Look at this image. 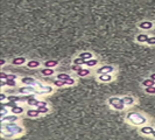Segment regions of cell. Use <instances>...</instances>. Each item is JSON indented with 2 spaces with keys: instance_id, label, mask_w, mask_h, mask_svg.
I'll list each match as a JSON object with an SVG mask.
<instances>
[{
  "instance_id": "6da1fadb",
  "label": "cell",
  "mask_w": 155,
  "mask_h": 140,
  "mask_svg": "<svg viewBox=\"0 0 155 140\" xmlns=\"http://www.w3.org/2000/svg\"><path fill=\"white\" fill-rule=\"evenodd\" d=\"M127 120L131 121L134 125H142L146 123V118L144 116H141L140 113H136V112H131L127 114Z\"/></svg>"
},
{
  "instance_id": "7a4b0ae2",
  "label": "cell",
  "mask_w": 155,
  "mask_h": 140,
  "mask_svg": "<svg viewBox=\"0 0 155 140\" xmlns=\"http://www.w3.org/2000/svg\"><path fill=\"white\" fill-rule=\"evenodd\" d=\"M1 130H5V131H7V132H12L14 133V134H21L23 132V129L21 126L16 125L15 123H6V124H2V127Z\"/></svg>"
},
{
  "instance_id": "3957f363",
  "label": "cell",
  "mask_w": 155,
  "mask_h": 140,
  "mask_svg": "<svg viewBox=\"0 0 155 140\" xmlns=\"http://www.w3.org/2000/svg\"><path fill=\"white\" fill-rule=\"evenodd\" d=\"M109 104L116 110H124L125 109V103H124L122 98H119V97H111V98H109Z\"/></svg>"
},
{
  "instance_id": "277c9868",
  "label": "cell",
  "mask_w": 155,
  "mask_h": 140,
  "mask_svg": "<svg viewBox=\"0 0 155 140\" xmlns=\"http://www.w3.org/2000/svg\"><path fill=\"white\" fill-rule=\"evenodd\" d=\"M113 71V67H111V65H103L100 68L97 70L99 75H102V74H111V72Z\"/></svg>"
},
{
  "instance_id": "5b68a950",
  "label": "cell",
  "mask_w": 155,
  "mask_h": 140,
  "mask_svg": "<svg viewBox=\"0 0 155 140\" xmlns=\"http://www.w3.org/2000/svg\"><path fill=\"white\" fill-rule=\"evenodd\" d=\"M19 119V117H16V114H12V116H6V117L1 118V124H4V123H14Z\"/></svg>"
},
{
  "instance_id": "8992f818",
  "label": "cell",
  "mask_w": 155,
  "mask_h": 140,
  "mask_svg": "<svg viewBox=\"0 0 155 140\" xmlns=\"http://www.w3.org/2000/svg\"><path fill=\"white\" fill-rule=\"evenodd\" d=\"M30 92H36V90L32 85H26V87L19 88V93H30Z\"/></svg>"
},
{
  "instance_id": "52a82bcc",
  "label": "cell",
  "mask_w": 155,
  "mask_h": 140,
  "mask_svg": "<svg viewBox=\"0 0 155 140\" xmlns=\"http://www.w3.org/2000/svg\"><path fill=\"white\" fill-rule=\"evenodd\" d=\"M21 82L23 84H26V85H36V81L33 78V77H29V76H26V77H23L21 78Z\"/></svg>"
},
{
  "instance_id": "ba28073f",
  "label": "cell",
  "mask_w": 155,
  "mask_h": 140,
  "mask_svg": "<svg viewBox=\"0 0 155 140\" xmlns=\"http://www.w3.org/2000/svg\"><path fill=\"white\" fill-rule=\"evenodd\" d=\"M40 90H36V92L35 93H50L51 91H53V88L49 87V85H47V87H42V85H40Z\"/></svg>"
},
{
  "instance_id": "9c48e42d",
  "label": "cell",
  "mask_w": 155,
  "mask_h": 140,
  "mask_svg": "<svg viewBox=\"0 0 155 140\" xmlns=\"http://www.w3.org/2000/svg\"><path fill=\"white\" fill-rule=\"evenodd\" d=\"M12 63L14 65H22L26 63V58L25 57H15V58H13Z\"/></svg>"
},
{
  "instance_id": "30bf717a",
  "label": "cell",
  "mask_w": 155,
  "mask_h": 140,
  "mask_svg": "<svg viewBox=\"0 0 155 140\" xmlns=\"http://www.w3.org/2000/svg\"><path fill=\"white\" fill-rule=\"evenodd\" d=\"M139 27H140L141 29H151L152 27H153V22L151 21H142V22L139 23Z\"/></svg>"
},
{
  "instance_id": "8fae6325",
  "label": "cell",
  "mask_w": 155,
  "mask_h": 140,
  "mask_svg": "<svg viewBox=\"0 0 155 140\" xmlns=\"http://www.w3.org/2000/svg\"><path fill=\"white\" fill-rule=\"evenodd\" d=\"M98 80L100 82H110V81H112V76H111V74H102V75H99Z\"/></svg>"
},
{
  "instance_id": "7c38bea8",
  "label": "cell",
  "mask_w": 155,
  "mask_h": 140,
  "mask_svg": "<svg viewBox=\"0 0 155 140\" xmlns=\"http://www.w3.org/2000/svg\"><path fill=\"white\" fill-rule=\"evenodd\" d=\"M141 133H144V134H153V132H154V129L152 127V126H144V127H141Z\"/></svg>"
},
{
  "instance_id": "4fadbf2b",
  "label": "cell",
  "mask_w": 155,
  "mask_h": 140,
  "mask_svg": "<svg viewBox=\"0 0 155 140\" xmlns=\"http://www.w3.org/2000/svg\"><path fill=\"white\" fill-rule=\"evenodd\" d=\"M27 103H28L29 105H32V106H36V105H38V103H39V100L34 97V95H28Z\"/></svg>"
},
{
  "instance_id": "5bb4252c",
  "label": "cell",
  "mask_w": 155,
  "mask_h": 140,
  "mask_svg": "<svg viewBox=\"0 0 155 140\" xmlns=\"http://www.w3.org/2000/svg\"><path fill=\"white\" fill-rule=\"evenodd\" d=\"M40 114V112H39V110L36 109H30V110L27 111V117H30V118H36Z\"/></svg>"
},
{
  "instance_id": "9a60e30c",
  "label": "cell",
  "mask_w": 155,
  "mask_h": 140,
  "mask_svg": "<svg viewBox=\"0 0 155 140\" xmlns=\"http://www.w3.org/2000/svg\"><path fill=\"white\" fill-rule=\"evenodd\" d=\"M54 70L51 68H43V69H41V74L43 76H47V77H48V76H51V75H54Z\"/></svg>"
},
{
  "instance_id": "2e32d148",
  "label": "cell",
  "mask_w": 155,
  "mask_h": 140,
  "mask_svg": "<svg viewBox=\"0 0 155 140\" xmlns=\"http://www.w3.org/2000/svg\"><path fill=\"white\" fill-rule=\"evenodd\" d=\"M122 100L125 103V105H132L133 103H134V98L131 97V96H125V97H122Z\"/></svg>"
},
{
  "instance_id": "e0dca14e",
  "label": "cell",
  "mask_w": 155,
  "mask_h": 140,
  "mask_svg": "<svg viewBox=\"0 0 155 140\" xmlns=\"http://www.w3.org/2000/svg\"><path fill=\"white\" fill-rule=\"evenodd\" d=\"M39 65H40V62H39V61H35V60L28 61V63H27V67H28V68H38Z\"/></svg>"
},
{
  "instance_id": "ac0fdd59",
  "label": "cell",
  "mask_w": 155,
  "mask_h": 140,
  "mask_svg": "<svg viewBox=\"0 0 155 140\" xmlns=\"http://www.w3.org/2000/svg\"><path fill=\"white\" fill-rule=\"evenodd\" d=\"M79 57H82V58H84V60H91L92 58V54L90 53V51H83V53H80Z\"/></svg>"
},
{
  "instance_id": "d6986e66",
  "label": "cell",
  "mask_w": 155,
  "mask_h": 140,
  "mask_svg": "<svg viewBox=\"0 0 155 140\" xmlns=\"http://www.w3.org/2000/svg\"><path fill=\"white\" fill-rule=\"evenodd\" d=\"M154 84H155V81H154V80H152V78L145 80L144 82H142V85H144V87H146V88H148V87H153Z\"/></svg>"
},
{
  "instance_id": "ffe728a7",
  "label": "cell",
  "mask_w": 155,
  "mask_h": 140,
  "mask_svg": "<svg viewBox=\"0 0 155 140\" xmlns=\"http://www.w3.org/2000/svg\"><path fill=\"white\" fill-rule=\"evenodd\" d=\"M12 112H13V114H16V116H18V114H21L23 112V109L22 107H21V106H15V107H12Z\"/></svg>"
},
{
  "instance_id": "44dd1931",
  "label": "cell",
  "mask_w": 155,
  "mask_h": 140,
  "mask_svg": "<svg viewBox=\"0 0 155 140\" xmlns=\"http://www.w3.org/2000/svg\"><path fill=\"white\" fill-rule=\"evenodd\" d=\"M57 64H58L57 61H45L44 62L45 68H53V67H56Z\"/></svg>"
},
{
  "instance_id": "7402d4cb",
  "label": "cell",
  "mask_w": 155,
  "mask_h": 140,
  "mask_svg": "<svg viewBox=\"0 0 155 140\" xmlns=\"http://www.w3.org/2000/svg\"><path fill=\"white\" fill-rule=\"evenodd\" d=\"M147 39H148V36L146 34H140L136 36V41L140 42V43H144V42L147 41Z\"/></svg>"
},
{
  "instance_id": "603a6c76",
  "label": "cell",
  "mask_w": 155,
  "mask_h": 140,
  "mask_svg": "<svg viewBox=\"0 0 155 140\" xmlns=\"http://www.w3.org/2000/svg\"><path fill=\"white\" fill-rule=\"evenodd\" d=\"M86 63V60H84L82 57H77L74 60V64H78V65H82V64H85Z\"/></svg>"
},
{
  "instance_id": "cb8c5ba5",
  "label": "cell",
  "mask_w": 155,
  "mask_h": 140,
  "mask_svg": "<svg viewBox=\"0 0 155 140\" xmlns=\"http://www.w3.org/2000/svg\"><path fill=\"white\" fill-rule=\"evenodd\" d=\"M97 63H98V61L96 60V58H91V60L86 61V63H85V64H86L87 67H95V65H97Z\"/></svg>"
},
{
  "instance_id": "d4e9b609",
  "label": "cell",
  "mask_w": 155,
  "mask_h": 140,
  "mask_svg": "<svg viewBox=\"0 0 155 140\" xmlns=\"http://www.w3.org/2000/svg\"><path fill=\"white\" fill-rule=\"evenodd\" d=\"M77 74H78V76H80V77H85V76H87L90 74V70H89V69H82V70L78 71Z\"/></svg>"
},
{
  "instance_id": "484cf974",
  "label": "cell",
  "mask_w": 155,
  "mask_h": 140,
  "mask_svg": "<svg viewBox=\"0 0 155 140\" xmlns=\"http://www.w3.org/2000/svg\"><path fill=\"white\" fill-rule=\"evenodd\" d=\"M7 116V109H6V106H1L0 107V117L1 118H4V117H6Z\"/></svg>"
},
{
  "instance_id": "4316f807",
  "label": "cell",
  "mask_w": 155,
  "mask_h": 140,
  "mask_svg": "<svg viewBox=\"0 0 155 140\" xmlns=\"http://www.w3.org/2000/svg\"><path fill=\"white\" fill-rule=\"evenodd\" d=\"M1 134H2V137H5V138H13V137H14V133L7 132V131H5V130H1Z\"/></svg>"
},
{
  "instance_id": "83f0119b",
  "label": "cell",
  "mask_w": 155,
  "mask_h": 140,
  "mask_svg": "<svg viewBox=\"0 0 155 140\" xmlns=\"http://www.w3.org/2000/svg\"><path fill=\"white\" fill-rule=\"evenodd\" d=\"M38 110L40 113L44 114V113H48V112H49V107H48V106H41V107H38Z\"/></svg>"
},
{
  "instance_id": "f1b7e54d",
  "label": "cell",
  "mask_w": 155,
  "mask_h": 140,
  "mask_svg": "<svg viewBox=\"0 0 155 140\" xmlns=\"http://www.w3.org/2000/svg\"><path fill=\"white\" fill-rule=\"evenodd\" d=\"M57 80H62V81H65L68 80V78H70V76L68 75V74H58L56 77Z\"/></svg>"
},
{
  "instance_id": "f546056e",
  "label": "cell",
  "mask_w": 155,
  "mask_h": 140,
  "mask_svg": "<svg viewBox=\"0 0 155 140\" xmlns=\"http://www.w3.org/2000/svg\"><path fill=\"white\" fill-rule=\"evenodd\" d=\"M54 84L56 85V87H63V85H65V81H62V80H55L54 81Z\"/></svg>"
},
{
  "instance_id": "4dcf8cb0",
  "label": "cell",
  "mask_w": 155,
  "mask_h": 140,
  "mask_svg": "<svg viewBox=\"0 0 155 140\" xmlns=\"http://www.w3.org/2000/svg\"><path fill=\"white\" fill-rule=\"evenodd\" d=\"M145 90H146V92H147V93H151V95H155V85L146 88Z\"/></svg>"
},
{
  "instance_id": "1f68e13d",
  "label": "cell",
  "mask_w": 155,
  "mask_h": 140,
  "mask_svg": "<svg viewBox=\"0 0 155 140\" xmlns=\"http://www.w3.org/2000/svg\"><path fill=\"white\" fill-rule=\"evenodd\" d=\"M146 43L149 46H154L155 45V36H152V38H148L147 41H146Z\"/></svg>"
},
{
  "instance_id": "d6a6232c",
  "label": "cell",
  "mask_w": 155,
  "mask_h": 140,
  "mask_svg": "<svg viewBox=\"0 0 155 140\" xmlns=\"http://www.w3.org/2000/svg\"><path fill=\"white\" fill-rule=\"evenodd\" d=\"M6 83H7L8 87H15V85H16L15 80H6Z\"/></svg>"
},
{
  "instance_id": "836d02e7",
  "label": "cell",
  "mask_w": 155,
  "mask_h": 140,
  "mask_svg": "<svg viewBox=\"0 0 155 140\" xmlns=\"http://www.w3.org/2000/svg\"><path fill=\"white\" fill-rule=\"evenodd\" d=\"M71 69H72V70H74V71H77V72H78V71H80V70H82V69H83V68H82V65H78V64H74V65H72V67H71Z\"/></svg>"
},
{
  "instance_id": "e575fe53",
  "label": "cell",
  "mask_w": 155,
  "mask_h": 140,
  "mask_svg": "<svg viewBox=\"0 0 155 140\" xmlns=\"http://www.w3.org/2000/svg\"><path fill=\"white\" fill-rule=\"evenodd\" d=\"M74 84H75V80H74L72 77H70L68 80H65V85H74Z\"/></svg>"
},
{
  "instance_id": "d590c367",
  "label": "cell",
  "mask_w": 155,
  "mask_h": 140,
  "mask_svg": "<svg viewBox=\"0 0 155 140\" xmlns=\"http://www.w3.org/2000/svg\"><path fill=\"white\" fill-rule=\"evenodd\" d=\"M4 106H6V107H15L16 106V103L15 102H8L7 104H2Z\"/></svg>"
},
{
  "instance_id": "8d00e7d4",
  "label": "cell",
  "mask_w": 155,
  "mask_h": 140,
  "mask_svg": "<svg viewBox=\"0 0 155 140\" xmlns=\"http://www.w3.org/2000/svg\"><path fill=\"white\" fill-rule=\"evenodd\" d=\"M7 74H6V72H4V71H1L0 72V78H1V80H7Z\"/></svg>"
},
{
  "instance_id": "74e56055",
  "label": "cell",
  "mask_w": 155,
  "mask_h": 140,
  "mask_svg": "<svg viewBox=\"0 0 155 140\" xmlns=\"http://www.w3.org/2000/svg\"><path fill=\"white\" fill-rule=\"evenodd\" d=\"M41 106H47V103H45V102H40V100H39L36 107H41Z\"/></svg>"
},
{
  "instance_id": "f35d334b",
  "label": "cell",
  "mask_w": 155,
  "mask_h": 140,
  "mask_svg": "<svg viewBox=\"0 0 155 140\" xmlns=\"http://www.w3.org/2000/svg\"><path fill=\"white\" fill-rule=\"evenodd\" d=\"M7 80H16V76H15V75H12V74H8Z\"/></svg>"
},
{
  "instance_id": "ab89813d",
  "label": "cell",
  "mask_w": 155,
  "mask_h": 140,
  "mask_svg": "<svg viewBox=\"0 0 155 140\" xmlns=\"http://www.w3.org/2000/svg\"><path fill=\"white\" fill-rule=\"evenodd\" d=\"M5 99H6V95H5V93H2V92H1V93H0V100L2 102V100H5Z\"/></svg>"
},
{
  "instance_id": "60d3db41",
  "label": "cell",
  "mask_w": 155,
  "mask_h": 140,
  "mask_svg": "<svg viewBox=\"0 0 155 140\" xmlns=\"http://www.w3.org/2000/svg\"><path fill=\"white\" fill-rule=\"evenodd\" d=\"M0 85H1V88H4L5 85H7V83H6V80H1V82H0Z\"/></svg>"
},
{
  "instance_id": "b9f144b4",
  "label": "cell",
  "mask_w": 155,
  "mask_h": 140,
  "mask_svg": "<svg viewBox=\"0 0 155 140\" xmlns=\"http://www.w3.org/2000/svg\"><path fill=\"white\" fill-rule=\"evenodd\" d=\"M151 78H152V80H154V81H155V72L151 75Z\"/></svg>"
},
{
  "instance_id": "7bdbcfd3",
  "label": "cell",
  "mask_w": 155,
  "mask_h": 140,
  "mask_svg": "<svg viewBox=\"0 0 155 140\" xmlns=\"http://www.w3.org/2000/svg\"><path fill=\"white\" fill-rule=\"evenodd\" d=\"M5 64V60H1L0 61V65H4Z\"/></svg>"
},
{
  "instance_id": "ee69618b",
  "label": "cell",
  "mask_w": 155,
  "mask_h": 140,
  "mask_svg": "<svg viewBox=\"0 0 155 140\" xmlns=\"http://www.w3.org/2000/svg\"><path fill=\"white\" fill-rule=\"evenodd\" d=\"M152 136H153V137L155 138V130H154V132H153V134H152Z\"/></svg>"
}]
</instances>
